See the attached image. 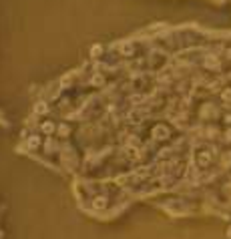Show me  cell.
I'll use <instances>...</instances> for the list:
<instances>
[{"label": "cell", "mask_w": 231, "mask_h": 239, "mask_svg": "<svg viewBox=\"0 0 231 239\" xmlns=\"http://www.w3.org/2000/svg\"><path fill=\"white\" fill-rule=\"evenodd\" d=\"M52 129H54V127H52V125H50V123L42 125V131H44V133H52Z\"/></svg>", "instance_id": "6da1fadb"}, {"label": "cell", "mask_w": 231, "mask_h": 239, "mask_svg": "<svg viewBox=\"0 0 231 239\" xmlns=\"http://www.w3.org/2000/svg\"><path fill=\"white\" fill-rule=\"evenodd\" d=\"M36 113H46V107H42V105H38V107H36Z\"/></svg>", "instance_id": "7a4b0ae2"}, {"label": "cell", "mask_w": 231, "mask_h": 239, "mask_svg": "<svg viewBox=\"0 0 231 239\" xmlns=\"http://www.w3.org/2000/svg\"><path fill=\"white\" fill-rule=\"evenodd\" d=\"M103 201H105V199H96V207H99V209H101V207H105V203H103Z\"/></svg>", "instance_id": "3957f363"}, {"label": "cell", "mask_w": 231, "mask_h": 239, "mask_svg": "<svg viewBox=\"0 0 231 239\" xmlns=\"http://www.w3.org/2000/svg\"><path fill=\"white\" fill-rule=\"evenodd\" d=\"M229 237H231V231H229Z\"/></svg>", "instance_id": "277c9868"}]
</instances>
